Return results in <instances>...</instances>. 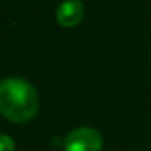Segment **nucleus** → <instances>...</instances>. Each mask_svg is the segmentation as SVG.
Listing matches in <instances>:
<instances>
[{"label": "nucleus", "instance_id": "nucleus-1", "mask_svg": "<svg viewBox=\"0 0 151 151\" xmlns=\"http://www.w3.org/2000/svg\"><path fill=\"white\" fill-rule=\"evenodd\" d=\"M39 98L29 81L5 78L0 81V114L10 122L24 124L37 114Z\"/></svg>", "mask_w": 151, "mask_h": 151}, {"label": "nucleus", "instance_id": "nucleus-2", "mask_svg": "<svg viewBox=\"0 0 151 151\" xmlns=\"http://www.w3.org/2000/svg\"><path fill=\"white\" fill-rule=\"evenodd\" d=\"M65 151H101L102 137L96 128L80 127L65 137Z\"/></svg>", "mask_w": 151, "mask_h": 151}, {"label": "nucleus", "instance_id": "nucleus-3", "mask_svg": "<svg viewBox=\"0 0 151 151\" xmlns=\"http://www.w3.org/2000/svg\"><path fill=\"white\" fill-rule=\"evenodd\" d=\"M85 5L80 0H65L57 7L55 18L57 23L63 28H73L83 20Z\"/></svg>", "mask_w": 151, "mask_h": 151}, {"label": "nucleus", "instance_id": "nucleus-4", "mask_svg": "<svg viewBox=\"0 0 151 151\" xmlns=\"http://www.w3.org/2000/svg\"><path fill=\"white\" fill-rule=\"evenodd\" d=\"M0 151H15L13 138L5 133H0Z\"/></svg>", "mask_w": 151, "mask_h": 151}]
</instances>
